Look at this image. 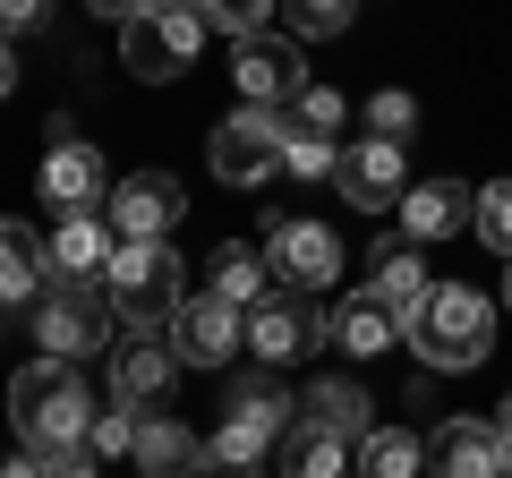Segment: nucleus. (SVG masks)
Instances as JSON below:
<instances>
[{
	"label": "nucleus",
	"mask_w": 512,
	"mask_h": 478,
	"mask_svg": "<svg viewBox=\"0 0 512 478\" xmlns=\"http://www.w3.org/2000/svg\"><path fill=\"white\" fill-rule=\"evenodd\" d=\"M180 248L171 239H120V257H111V274H103V291H111V308L128 316L137 333H171V316H180Z\"/></svg>",
	"instance_id": "7ed1b4c3"
},
{
	"label": "nucleus",
	"mask_w": 512,
	"mask_h": 478,
	"mask_svg": "<svg viewBox=\"0 0 512 478\" xmlns=\"http://www.w3.org/2000/svg\"><path fill=\"white\" fill-rule=\"evenodd\" d=\"M35 453H43V470H52V478H94V461H103L94 444H35Z\"/></svg>",
	"instance_id": "72a5a7b5"
},
{
	"label": "nucleus",
	"mask_w": 512,
	"mask_h": 478,
	"mask_svg": "<svg viewBox=\"0 0 512 478\" xmlns=\"http://www.w3.org/2000/svg\"><path fill=\"white\" fill-rule=\"evenodd\" d=\"M188 214V188L171 171H128L111 188V231L120 239H171V222Z\"/></svg>",
	"instance_id": "9b49d317"
},
{
	"label": "nucleus",
	"mask_w": 512,
	"mask_h": 478,
	"mask_svg": "<svg viewBox=\"0 0 512 478\" xmlns=\"http://www.w3.org/2000/svg\"><path fill=\"white\" fill-rule=\"evenodd\" d=\"M111 257H120L111 222H94V214H60V231H52V274L103 282V274H111Z\"/></svg>",
	"instance_id": "aec40b11"
},
{
	"label": "nucleus",
	"mask_w": 512,
	"mask_h": 478,
	"mask_svg": "<svg viewBox=\"0 0 512 478\" xmlns=\"http://www.w3.org/2000/svg\"><path fill=\"white\" fill-rule=\"evenodd\" d=\"M333 163H342V146H333V137L291 129V146H282V171H291V180H333Z\"/></svg>",
	"instance_id": "c756f323"
},
{
	"label": "nucleus",
	"mask_w": 512,
	"mask_h": 478,
	"mask_svg": "<svg viewBox=\"0 0 512 478\" xmlns=\"http://www.w3.org/2000/svg\"><path fill=\"white\" fill-rule=\"evenodd\" d=\"M86 9H94V18H111V26H128L137 9H146V0H86Z\"/></svg>",
	"instance_id": "e433bc0d"
},
{
	"label": "nucleus",
	"mask_w": 512,
	"mask_h": 478,
	"mask_svg": "<svg viewBox=\"0 0 512 478\" xmlns=\"http://www.w3.org/2000/svg\"><path fill=\"white\" fill-rule=\"evenodd\" d=\"M137 461H146V478H188L205 470V444L180 419H137Z\"/></svg>",
	"instance_id": "5701e85b"
},
{
	"label": "nucleus",
	"mask_w": 512,
	"mask_h": 478,
	"mask_svg": "<svg viewBox=\"0 0 512 478\" xmlns=\"http://www.w3.org/2000/svg\"><path fill=\"white\" fill-rule=\"evenodd\" d=\"M171 342H180L188 368H222V359L248 342V308H239V299H222V291L180 299V316H171Z\"/></svg>",
	"instance_id": "9d476101"
},
{
	"label": "nucleus",
	"mask_w": 512,
	"mask_h": 478,
	"mask_svg": "<svg viewBox=\"0 0 512 478\" xmlns=\"http://www.w3.org/2000/svg\"><path fill=\"white\" fill-rule=\"evenodd\" d=\"M9 419H18L26 444H86L94 427V402H86V376H77V359H26L18 376H9Z\"/></svg>",
	"instance_id": "f03ea898"
},
{
	"label": "nucleus",
	"mask_w": 512,
	"mask_h": 478,
	"mask_svg": "<svg viewBox=\"0 0 512 478\" xmlns=\"http://www.w3.org/2000/svg\"><path fill=\"white\" fill-rule=\"evenodd\" d=\"M274 9H282V0H197V18L205 26H222V35H265V18H274Z\"/></svg>",
	"instance_id": "c85d7f7f"
},
{
	"label": "nucleus",
	"mask_w": 512,
	"mask_h": 478,
	"mask_svg": "<svg viewBox=\"0 0 512 478\" xmlns=\"http://www.w3.org/2000/svg\"><path fill=\"white\" fill-rule=\"evenodd\" d=\"M367 129H376V137H393V146H402V137L419 129V103H410L402 86H393V94H376V103H367Z\"/></svg>",
	"instance_id": "2f4dec72"
},
{
	"label": "nucleus",
	"mask_w": 512,
	"mask_h": 478,
	"mask_svg": "<svg viewBox=\"0 0 512 478\" xmlns=\"http://www.w3.org/2000/svg\"><path fill=\"white\" fill-rule=\"evenodd\" d=\"M282 18H291V35L325 43V35H342V26L359 18V0H282Z\"/></svg>",
	"instance_id": "cd10ccee"
},
{
	"label": "nucleus",
	"mask_w": 512,
	"mask_h": 478,
	"mask_svg": "<svg viewBox=\"0 0 512 478\" xmlns=\"http://www.w3.org/2000/svg\"><path fill=\"white\" fill-rule=\"evenodd\" d=\"M427 470L436 478H512V444L495 419H444L427 436Z\"/></svg>",
	"instance_id": "1a4fd4ad"
},
{
	"label": "nucleus",
	"mask_w": 512,
	"mask_h": 478,
	"mask_svg": "<svg viewBox=\"0 0 512 478\" xmlns=\"http://www.w3.org/2000/svg\"><path fill=\"white\" fill-rule=\"evenodd\" d=\"M205 35H214V26L197 18V0H146V9L120 26V60L146 77V86H163V77H180L188 60H197Z\"/></svg>",
	"instance_id": "20e7f679"
},
{
	"label": "nucleus",
	"mask_w": 512,
	"mask_h": 478,
	"mask_svg": "<svg viewBox=\"0 0 512 478\" xmlns=\"http://www.w3.org/2000/svg\"><path fill=\"white\" fill-rule=\"evenodd\" d=\"M43 291H52V239H35L26 222H0V308H26Z\"/></svg>",
	"instance_id": "6ab92c4d"
},
{
	"label": "nucleus",
	"mask_w": 512,
	"mask_h": 478,
	"mask_svg": "<svg viewBox=\"0 0 512 478\" xmlns=\"http://www.w3.org/2000/svg\"><path fill=\"white\" fill-rule=\"evenodd\" d=\"M478 239H487V248H504V257H512V180L478 188Z\"/></svg>",
	"instance_id": "7c9ffc66"
},
{
	"label": "nucleus",
	"mask_w": 512,
	"mask_h": 478,
	"mask_svg": "<svg viewBox=\"0 0 512 478\" xmlns=\"http://www.w3.org/2000/svg\"><path fill=\"white\" fill-rule=\"evenodd\" d=\"M402 231L419 239H453V231H478V188H461V180H419L402 197Z\"/></svg>",
	"instance_id": "dca6fc26"
},
{
	"label": "nucleus",
	"mask_w": 512,
	"mask_h": 478,
	"mask_svg": "<svg viewBox=\"0 0 512 478\" xmlns=\"http://www.w3.org/2000/svg\"><path fill=\"white\" fill-rule=\"evenodd\" d=\"M402 342L419 350V368H427V376H461V368H478V359H487V342H495V308L470 291V282H436V291H427L419 308L402 316Z\"/></svg>",
	"instance_id": "f257e3e1"
},
{
	"label": "nucleus",
	"mask_w": 512,
	"mask_h": 478,
	"mask_svg": "<svg viewBox=\"0 0 512 478\" xmlns=\"http://www.w3.org/2000/svg\"><path fill=\"white\" fill-rule=\"evenodd\" d=\"M282 120H291V129H308V137H333V129L350 120V103H342L333 86H299L291 103H282Z\"/></svg>",
	"instance_id": "bb28decb"
},
{
	"label": "nucleus",
	"mask_w": 512,
	"mask_h": 478,
	"mask_svg": "<svg viewBox=\"0 0 512 478\" xmlns=\"http://www.w3.org/2000/svg\"><path fill=\"white\" fill-rule=\"evenodd\" d=\"M282 146H291V120H282L274 103H239L214 129V171L231 188H265L282 171Z\"/></svg>",
	"instance_id": "423d86ee"
},
{
	"label": "nucleus",
	"mask_w": 512,
	"mask_h": 478,
	"mask_svg": "<svg viewBox=\"0 0 512 478\" xmlns=\"http://www.w3.org/2000/svg\"><path fill=\"white\" fill-rule=\"evenodd\" d=\"M495 427H504V444H512V393H504V410H495Z\"/></svg>",
	"instance_id": "58836bf2"
},
{
	"label": "nucleus",
	"mask_w": 512,
	"mask_h": 478,
	"mask_svg": "<svg viewBox=\"0 0 512 478\" xmlns=\"http://www.w3.org/2000/svg\"><path fill=\"white\" fill-rule=\"evenodd\" d=\"M256 478H282V470H256Z\"/></svg>",
	"instance_id": "a19ab883"
},
{
	"label": "nucleus",
	"mask_w": 512,
	"mask_h": 478,
	"mask_svg": "<svg viewBox=\"0 0 512 478\" xmlns=\"http://www.w3.org/2000/svg\"><path fill=\"white\" fill-rule=\"evenodd\" d=\"M205 274H214V291H222V299H239V308H256V299H265V274H274V265L256 257V248H231V239H222Z\"/></svg>",
	"instance_id": "a878e982"
},
{
	"label": "nucleus",
	"mask_w": 512,
	"mask_h": 478,
	"mask_svg": "<svg viewBox=\"0 0 512 478\" xmlns=\"http://www.w3.org/2000/svg\"><path fill=\"white\" fill-rule=\"evenodd\" d=\"M504 308H512V274H504Z\"/></svg>",
	"instance_id": "ea45409f"
},
{
	"label": "nucleus",
	"mask_w": 512,
	"mask_h": 478,
	"mask_svg": "<svg viewBox=\"0 0 512 478\" xmlns=\"http://www.w3.org/2000/svg\"><path fill=\"white\" fill-rule=\"evenodd\" d=\"M18 86V52H9V35H0V94Z\"/></svg>",
	"instance_id": "4c0bfd02"
},
{
	"label": "nucleus",
	"mask_w": 512,
	"mask_h": 478,
	"mask_svg": "<svg viewBox=\"0 0 512 478\" xmlns=\"http://www.w3.org/2000/svg\"><path fill=\"white\" fill-rule=\"evenodd\" d=\"M316 342H325V316H308L291 291H265L248 308V350L265 359V368H291V359H308Z\"/></svg>",
	"instance_id": "ddd939ff"
},
{
	"label": "nucleus",
	"mask_w": 512,
	"mask_h": 478,
	"mask_svg": "<svg viewBox=\"0 0 512 478\" xmlns=\"http://www.w3.org/2000/svg\"><path fill=\"white\" fill-rule=\"evenodd\" d=\"M265 265H274L282 291H333L342 282V239L325 222H274L265 231Z\"/></svg>",
	"instance_id": "0eeeda50"
},
{
	"label": "nucleus",
	"mask_w": 512,
	"mask_h": 478,
	"mask_svg": "<svg viewBox=\"0 0 512 478\" xmlns=\"http://www.w3.org/2000/svg\"><path fill=\"white\" fill-rule=\"evenodd\" d=\"M86 444L94 453H137V410H94V427H86Z\"/></svg>",
	"instance_id": "473e14b6"
},
{
	"label": "nucleus",
	"mask_w": 512,
	"mask_h": 478,
	"mask_svg": "<svg viewBox=\"0 0 512 478\" xmlns=\"http://www.w3.org/2000/svg\"><path fill=\"white\" fill-rule=\"evenodd\" d=\"M299 419L333 427V436H350V444H367V436H376V427H367V393H359V385H308Z\"/></svg>",
	"instance_id": "b1692460"
},
{
	"label": "nucleus",
	"mask_w": 512,
	"mask_h": 478,
	"mask_svg": "<svg viewBox=\"0 0 512 478\" xmlns=\"http://www.w3.org/2000/svg\"><path fill=\"white\" fill-rule=\"evenodd\" d=\"M342 461H350V436H333V427H316V419H291L282 444H274L282 478H342Z\"/></svg>",
	"instance_id": "412c9836"
},
{
	"label": "nucleus",
	"mask_w": 512,
	"mask_h": 478,
	"mask_svg": "<svg viewBox=\"0 0 512 478\" xmlns=\"http://www.w3.org/2000/svg\"><path fill=\"white\" fill-rule=\"evenodd\" d=\"M427 291H436V282H427L419 239H376V257H367V299H384L393 316H410Z\"/></svg>",
	"instance_id": "a211bd4d"
},
{
	"label": "nucleus",
	"mask_w": 512,
	"mask_h": 478,
	"mask_svg": "<svg viewBox=\"0 0 512 478\" xmlns=\"http://www.w3.org/2000/svg\"><path fill=\"white\" fill-rule=\"evenodd\" d=\"M35 188H43V205H60V214H94L111 180H103V154H94L86 137H69V129H60V146L43 154Z\"/></svg>",
	"instance_id": "2eb2a0df"
},
{
	"label": "nucleus",
	"mask_w": 512,
	"mask_h": 478,
	"mask_svg": "<svg viewBox=\"0 0 512 478\" xmlns=\"http://www.w3.org/2000/svg\"><path fill=\"white\" fill-rule=\"evenodd\" d=\"M274 444H282V427H274V419H256V410H231V419L205 436V470H214V478H256Z\"/></svg>",
	"instance_id": "f3484780"
},
{
	"label": "nucleus",
	"mask_w": 512,
	"mask_h": 478,
	"mask_svg": "<svg viewBox=\"0 0 512 478\" xmlns=\"http://www.w3.org/2000/svg\"><path fill=\"white\" fill-rule=\"evenodd\" d=\"M0 478H52V470H43V453L26 444V453H9V470H0Z\"/></svg>",
	"instance_id": "c9c22d12"
},
{
	"label": "nucleus",
	"mask_w": 512,
	"mask_h": 478,
	"mask_svg": "<svg viewBox=\"0 0 512 478\" xmlns=\"http://www.w3.org/2000/svg\"><path fill=\"white\" fill-rule=\"evenodd\" d=\"M43 18H52V0H0V35H26Z\"/></svg>",
	"instance_id": "f704fd0d"
},
{
	"label": "nucleus",
	"mask_w": 512,
	"mask_h": 478,
	"mask_svg": "<svg viewBox=\"0 0 512 478\" xmlns=\"http://www.w3.org/2000/svg\"><path fill=\"white\" fill-rule=\"evenodd\" d=\"M239 94L248 103H291L308 86V60H299V35H239Z\"/></svg>",
	"instance_id": "4468645a"
},
{
	"label": "nucleus",
	"mask_w": 512,
	"mask_h": 478,
	"mask_svg": "<svg viewBox=\"0 0 512 478\" xmlns=\"http://www.w3.org/2000/svg\"><path fill=\"white\" fill-rule=\"evenodd\" d=\"M419 461H427V444L410 427H376L359 444V478H419Z\"/></svg>",
	"instance_id": "393cba45"
},
{
	"label": "nucleus",
	"mask_w": 512,
	"mask_h": 478,
	"mask_svg": "<svg viewBox=\"0 0 512 478\" xmlns=\"http://www.w3.org/2000/svg\"><path fill=\"white\" fill-rule=\"evenodd\" d=\"M325 333L350 350V359H376V350H393V342H402V316L384 308V299H367V291H359V299H342V308L325 316Z\"/></svg>",
	"instance_id": "4be33fe9"
},
{
	"label": "nucleus",
	"mask_w": 512,
	"mask_h": 478,
	"mask_svg": "<svg viewBox=\"0 0 512 478\" xmlns=\"http://www.w3.org/2000/svg\"><path fill=\"white\" fill-rule=\"evenodd\" d=\"M111 291L103 282H77V274H52V291L35 299V342L52 350V359H86V350H103L111 333Z\"/></svg>",
	"instance_id": "39448f33"
},
{
	"label": "nucleus",
	"mask_w": 512,
	"mask_h": 478,
	"mask_svg": "<svg viewBox=\"0 0 512 478\" xmlns=\"http://www.w3.org/2000/svg\"><path fill=\"white\" fill-rule=\"evenodd\" d=\"M333 188H342V205H359V214H384V205L410 197V163L393 137H359V146H342V163H333Z\"/></svg>",
	"instance_id": "6e6552de"
},
{
	"label": "nucleus",
	"mask_w": 512,
	"mask_h": 478,
	"mask_svg": "<svg viewBox=\"0 0 512 478\" xmlns=\"http://www.w3.org/2000/svg\"><path fill=\"white\" fill-rule=\"evenodd\" d=\"M180 342H163V333H137V342L111 350V393H120L128 410H163V393L180 385Z\"/></svg>",
	"instance_id": "f8f14e48"
}]
</instances>
